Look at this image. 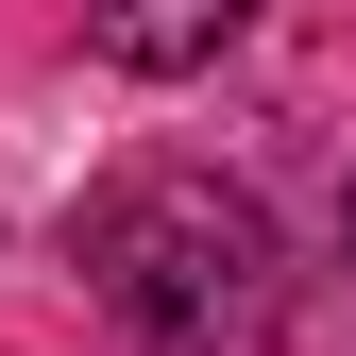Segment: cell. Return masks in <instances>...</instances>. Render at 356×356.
Returning <instances> with one entry per match:
<instances>
[{
  "instance_id": "cell-1",
  "label": "cell",
  "mask_w": 356,
  "mask_h": 356,
  "mask_svg": "<svg viewBox=\"0 0 356 356\" xmlns=\"http://www.w3.org/2000/svg\"><path fill=\"white\" fill-rule=\"evenodd\" d=\"M68 254L102 272V305H119V323H136V339H170V356L238 339L254 305H272V220H254V187H220V170H187V153L119 170V187L68 220Z\"/></svg>"
},
{
  "instance_id": "cell-2",
  "label": "cell",
  "mask_w": 356,
  "mask_h": 356,
  "mask_svg": "<svg viewBox=\"0 0 356 356\" xmlns=\"http://www.w3.org/2000/svg\"><path fill=\"white\" fill-rule=\"evenodd\" d=\"M238 17H254V0H85V51L136 68V85H170V68H204Z\"/></svg>"
},
{
  "instance_id": "cell-3",
  "label": "cell",
  "mask_w": 356,
  "mask_h": 356,
  "mask_svg": "<svg viewBox=\"0 0 356 356\" xmlns=\"http://www.w3.org/2000/svg\"><path fill=\"white\" fill-rule=\"evenodd\" d=\"M339 254H356V187H339Z\"/></svg>"
}]
</instances>
